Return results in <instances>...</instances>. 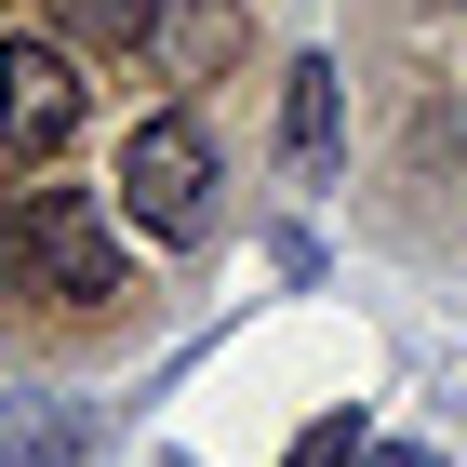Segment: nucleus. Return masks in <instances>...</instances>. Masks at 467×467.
<instances>
[{
    "mask_svg": "<svg viewBox=\"0 0 467 467\" xmlns=\"http://www.w3.org/2000/svg\"><path fill=\"white\" fill-rule=\"evenodd\" d=\"M161 14H174V0H54V27H67L80 54H147Z\"/></svg>",
    "mask_w": 467,
    "mask_h": 467,
    "instance_id": "obj_5",
    "label": "nucleus"
},
{
    "mask_svg": "<svg viewBox=\"0 0 467 467\" xmlns=\"http://www.w3.org/2000/svg\"><path fill=\"white\" fill-rule=\"evenodd\" d=\"M80 134V40H0V161H54Z\"/></svg>",
    "mask_w": 467,
    "mask_h": 467,
    "instance_id": "obj_2",
    "label": "nucleus"
},
{
    "mask_svg": "<svg viewBox=\"0 0 467 467\" xmlns=\"http://www.w3.org/2000/svg\"><path fill=\"white\" fill-rule=\"evenodd\" d=\"M67 454H80L67 400H0V467H67Z\"/></svg>",
    "mask_w": 467,
    "mask_h": 467,
    "instance_id": "obj_6",
    "label": "nucleus"
},
{
    "mask_svg": "<svg viewBox=\"0 0 467 467\" xmlns=\"http://www.w3.org/2000/svg\"><path fill=\"white\" fill-rule=\"evenodd\" d=\"M281 467H360V414H321V428L294 441V454H281Z\"/></svg>",
    "mask_w": 467,
    "mask_h": 467,
    "instance_id": "obj_7",
    "label": "nucleus"
},
{
    "mask_svg": "<svg viewBox=\"0 0 467 467\" xmlns=\"http://www.w3.org/2000/svg\"><path fill=\"white\" fill-rule=\"evenodd\" d=\"M360 467H441V454H428V441H388V454H360Z\"/></svg>",
    "mask_w": 467,
    "mask_h": 467,
    "instance_id": "obj_8",
    "label": "nucleus"
},
{
    "mask_svg": "<svg viewBox=\"0 0 467 467\" xmlns=\"http://www.w3.org/2000/svg\"><path fill=\"white\" fill-rule=\"evenodd\" d=\"M334 120H348V94H334V67L307 54V67H294V94H281V147H294V174H321V161H334Z\"/></svg>",
    "mask_w": 467,
    "mask_h": 467,
    "instance_id": "obj_4",
    "label": "nucleus"
},
{
    "mask_svg": "<svg viewBox=\"0 0 467 467\" xmlns=\"http://www.w3.org/2000/svg\"><path fill=\"white\" fill-rule=\"evenodd\" d=\"M27 267H40L54 294L94 307V294H120V227L94 214L80 187H27Z\"/></svg>",
    "mask_w": 467,
    "mask_h": 467,
    "instance_id": "obj_3",
    "label": "nucleus"
},
{
    "mask_svg": "<svg viewBox=\"0 0 467 467\" xmlns=\"http://www.w3.org/2000/svg\"><path fill=\"white\" fill-rule=\"evenodd\" d=\"M108 201L147 227V241H201V227H214V134H201L187 108L134 120V134H120V174H108Z\"/></svg>",
    "mask_w": 467,
    "mask_h": 467,
    "instance_id": "obj_1",
    "label": "nucleus"
}]
</instances>
